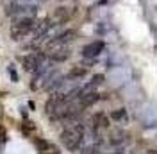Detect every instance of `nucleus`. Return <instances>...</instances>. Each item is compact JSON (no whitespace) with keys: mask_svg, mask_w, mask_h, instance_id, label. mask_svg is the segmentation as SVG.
Instances as JSON below:
<instances>
[{"mask_svg":"<svg viewBox=\"0 0 157 154\" xmlns=\"http://www.w3.org/2000/svg\"><path fill=\"white\" fill-rule=\"evenodd\" d=\"M86 124L77 122L73 125H66L64 131L61 133V144L68 149L70 152H78L82 145L86 144Z\"/></svg>","mask_w":157,"mask_h":154,"instance_id":"obj_1","label":"nucleus"},{"mask_svg":"<svg viewBox=\"0 0 157 154\" xmlns=\"http://www.w3.org/2000/svg\"><path fill=\"white\" fill-rule=\"evenodd\" d=\"M39 20H36V16H20L14 18L13 25L9 29V36L13 41H21L23 38H27L29 34L34 32V29L38 27Z\"/></svg>","mask_w":157,"mask_h":154,"instance_id":"obj_2","label":"nucleus"},{"mask_svg":"<svg viewBox=\"0 0 157 154\" xmlns=\"http://www.w3.org/2000/svg\"><path fill=\"white\" fill-rule=\"evenodd\" d=\"M38 6L27 0H13L6 6V16L20 18V16H36Z\"/></svg>","mask_w":157,"mask_h":154,"instance_id":"obj_3","label":"nucleus"},{"mask_svg":"<svg viewBox=\"0 0 157 154\" xmlns=\"http://www.w3.org/2000/svg\"><path fill=\"white\" fill-rule=\"evenodd\" d=\"M47 58H48V56H47L45 52H30L27 56H23L20 61H21V67L25 68L27 72H34Z\"/></svg>","mask_w":157,"mask_h":154,"instance_id":"obj_4","label":"nucleus"},{"mask_svg":"<svg viewBox=\"0 0 157 154\" xmlns=\"http://www.w3.org/2000/svg\"><path fill=\"white\" fill-rule=\"evenodd\" d=\"M98 100H100V93H98L97 90H93V91H82V90H80V93H78V97H77V104L82 107V109L95 106Z\"/></svg>","mask_w":157,"mask_h":154,"instance_id":"obj_5","label":"nucleus"},{"mask_svg":"<svg viewBox=\"0 0 157 154\" xmlns=\"http://www.w3.org/2000/svg\"><path fill=\"white\" fill-rule=\"evenodd\" d=\"M104 48H105V45H104V41H91V43H88L86 47L82 48V56L88 59H95L98 58L102 52H104Z\"/></svg>","mask_w":157,"mask_h":154,"instance_id":"obj_6","label":"nucleus"},{"mask_svg":"<svg viewBox=\"0 0 157 154\" xmlns=\"http://www.w3.org/2000/svg\"><path fill=\"white\" fill-rule=\"evenodd\" d=\"M47 56H48L54 63H64V61H68L70 59L71 52H70L68 47H59V48H54V50L47 52Z\"/></svg>","mask_w":157,"mask_h":154,"instance_id":"obj_7","label":"nucleus"},{"mask_svg":"<svg viewBox=\"0 0 157 154\" xmlns=\"http://www.w3.org/2000/svg\"><path fill=\"white\" fill-rule=\"evenodd\" d=\"M50 18L54 20L57 25H63V23L70 22V18H71V13L68 11V7H57V9L52 13V16H50Z\"/></svg>","mask_w":157,"mask_h":154,"instance_id":"obj_8","label":"nucleus"},{"mask_svg":"<svg viewBox=\"0 0 157 154\" xmlns=\"http://www.w3.org/2000/svg\"><path fill=\"white\" fill-rule=\"evenodd\" d=\"M109 118L105 113H102V111H98V113H95V115L91 116V122H89V125L91 127H97V129H105V127H109Z\"/></svg>","mask_w":157,"mask_h":154,"instance_id":"obj_9","label":"nucleus"},{"mask_svg":"<svg viewBox=\"0 0 157 154\" xmlns=\"http://www.w3.org/2000/svg\"><path fill=\"white\" fill-rule=\"evenodd\" d=\"M109 118H111L113 122H116V124H127V122H128V113H127V109H125V107H120V109L111 111Z\"/></svg>","mask_w":157,"mask_h":154,"instance_id":"obj_10","label":"nucleus"},{"mask_svg":"<svg viewBox=\"0 0 157 154\" xmlns=\"http://www.w3.org/2000/svg\"><path fill=\"white\" fill-rule=\"evenodd\" d=\"M86 75H88V68L80 67V65L73 67L68 72V77H70V79H73V81H78V79H82V77H86Z\"/></svg>","mask_w":157,"mask_h":154,"instance_id":"obj_11","label":"nucleus"},{"mask_svg":"<svg viewBox=\"0 0 157 154\" xmlns=\"http://www.w3.org/2000/svg\"><path fill=\"white\" fill-rule=\"evenodd\" d=\"M34 145H36V149H38L41 154H45L50 147H52V145H50L47 140H43V138H36V140H34Z\"/></svg>","mask_w":157,"mask_h":154,"instance_id":"obj_12","label":"nucleus"},{"mask_svg":"<svg viewBox=\"0 0 157 154\" xmlns=\"http://www.w3.org/2000/svg\"><path fill=\"white\" fill-rule=\"evenodd\" d=\"M95 147H97L95 144H84L78 154H93V151H95Z\"/></svg>","mask_w":157,"mask_h":154,"instance_id":"obj_13","label":"nucleus"},{"mask_svg":"<svg viewBox=\"0 0 157 154\" xmlns=\"http://www.w3.org/2000/svg\"><path fill=\"white\" fill-rule=\"evenodd\" d=\"M104 79H105V77L102 75V74H97V75H93V79H91V81H89V83H91V84H93V86H100V84H102V83H104Z\"/></svg>","mask_w":157,"mask_h":154,"instance_id":"obj_14","label":"nucleus"},{"mask_svg":"<svg viewBox=\"0 0 157 154\" xmlns=\"http://www.w3.org/2000/svg\"><path fill=\"white\" fill-rule=\"evenodd\" d=\"M7 72H9V75L13 77V81L16 83V81H18V75H16V70L13 68V65H9V68H7Z\"/></svg>","mask_w":157,"mask_h":154,"instance_id":"obj_15","label":"nucleus"},{"mask_svg":"<svg viewBox=\"0 0 157 154\" xmlns=\"http://www.w3.org/2000/svg\"><path fill=\"white\" fill-rule=\"evenodd\" d=\"M148 154H157V151H148Z\"/></svg>","mask_w":157,"mask_h":154,"instance_id":"obj_16","label":"nucleus"}]
</instances>
